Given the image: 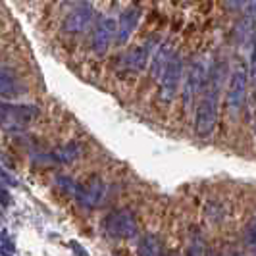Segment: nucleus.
Here are the masks:
<instances>
[{
	"mask_svg": "<svg viewBox=\"0 0 256 256\" xmlns=\"http://www.w3.org/2000/svg\"><path fill=\"white\" fill-rule=\"evenodd\" d=\"M220 83H218V68L212 70V74L208 76V87L204 90V96L200 98V102L196 106V114H194V133L200 139H208L218 122V94H220Z\"/></svg>",
	"mask_w": 256,
	"mask_h": 256,
	"instance_id": "f257e3e1",
	"label": "nucleus"
},
{
	"mask_svg": "<svg viewBox=\"0 0 256 256\" xmlns=\"http://www.w3.org/2000/svg\"><path fill=\"white\" fill-rule=\"evenodd\" d=\"M38 116L35 104H0V126L8 133H22Z\"/></svg>",
	"mask_w": 256,
	"mask_h": 256,
	"instance_id": "f03ea898",
	"label": "nucleus"
},
{
	"mask_svg": "<svg viewBox=\"0 0 256 256\" xmlns=\"http://www.w3.org/2000/svg\"><path fill=\"white\" fill-rule=\"evenodd\" d=\"M137 230V220L131 210H116L102 220V231L112 239H133Z\"/></svg>",
	"mask_w": 256,
	"mask_h": 256,
	"instance_id": "7ed1b4c3",
	"label": "nucleus"
},
{
	"mask_svg": "<svg viewBox=\"0 0 256 256\" xmlns=\"http://www.w3.org/2000/svg\"><path fill=\"white\" fill-rule=\"evenodd\" d=\"M181 74H183L181 56L178 54V52H174L172 58H170V62H168L166 70H164V74H162V77H160V96H162V100L170 102V100L178 94Z\"/></svg>",
	"mask_w": 256,
	"mask_h": 256,
	"instance_id": "20e7f679",
	"label": "nucleus"
},
{
	"mask_svg": "<svg viewBox=\"0 0 256 256\" xmlns=\"http://www.w3.org/2000/svg\"><path fill=\"white\" fill-rule=\"evenodd\" d=\"M244 96H246V72L243 68L233 70L230 77V85H228V96H226V104L231 116H237L241 112L244 104Z\"/></svg>",
	"mask_w": 256,
	"mask_h": 256,
	"instance_id": "39448f33",
	"label": "nucleus"
},
{
	"mask_svg": "<svg viewBox=\"0 0 256 256\" xmlns=\"http://www.w3.org/2000/svg\"><path fill=\"white\" fill-rule=\"evenodd\" d=\"M118 33V22L112 18H102L92 33V52L96 56H104L110 48V42Z\"/></svg>",
	"mask_w": 256,
	"mask_h": 256,
	"instance_id": "423d86ee",
	"label": "nucleus"
},
{
	"mask_svg": "<svg viewBox=\"0 0 256 256\" xmlns=\"http://www.w3.org/2000/svg\"><path fill=\"white\" fill-rule=\"evenodd\" d=\"M77 202L87 208V210H92L96 206H100L104 198V183L100 180H90L87 185H79L76 192Z\"/></svg>",
	"mask_w": 256,
	"mask_h": 256,
	"instance_id": "0eeeda50",
	"label": "nucleus"
},
{
	"mask_svg": "<svg viewBox=\"0 0 256 256\" xmlns=\"http://www.w3.org/2000/svg\"><path fill=\"white\" fill-rule=\"evenodd\" d=\"M92 16H94L92 6H90L89 2H83L66 18L62 29H64L66 33H81V31H85L89 27V24L92 22Z\"/></svg>",
	"mask_w": 256,
	"mask_h": 256,
	"instance_id": "6e6552de",
	"label": "nucleus"
},
{
	"mask_svg": "<svg viewBox=\"0 0 256 256\" xmlns=\"http://www.w3.org/2000/svg\"><path fill=\"white\" fill-rule=\"evenodd\" d=\"M139 20H141V10L135 8V6L128 8L126 12L120 16V20H118V33H116V42L118 44H126L131 38L135 27L139 26Z\"/></svg>",
	"mask_w": 256,
	"mask_h": 256,
	"instance_id": "1a4fd4ad",
	"label": "nucleus"
},
{
	"mask_svg": "<svg viewBox=\"0 0 256 256\" xmlns=\"http://www.w3.org/2000/svg\"><path fill=\"white\" fill-rule=\"evenodd\" d=\"M204 79H206L204 66L200 64V62H196V64L191 68V72H189V76H187V81H185V89H183L185 106H191L192 98L196 96L198 89L204 85Z\"/></svg>",
	"mask_w": 256,
	"mask_h": 256,
	"instance_id": "9d476101",
	"label": "nucleus"
},
{
	"mask_svg": "<svg viewBox=\"0 0 256 256\" xmlns=\"http://www.w3.org/2000/svg\"><path fill=\"white\" fill-rule=\"evenodd\" d=\"M148 54H150V42L144 44V46H137V48L129 50L126 54V58H124V66L128 70H133V72H141L142 68L146 66Z\"/></svg>",
	"mask_w": 256,
	"mask_h": 256,
	"instance_id": "9b49d317",
	"label": "nucleus"
},
{
	"mask_svg": "<svg viewBox=\"0 0 256 256\" xmlns=\"http://www.w3.org/2000/svg\"><path fill=\"white\" fill-rule=\"evenodd\" d=\"M172 54H174V52H172V44H170V42H164V44L156 50V54H154V58H152V66H150V74H152L154 79L162 77L168 62H170V58H172Z\"/></svg>",
	"mask_w": 256,
	"mask_h": 256,
	"instance_id": "f8f14e48",
	"label": "nucleus"
},
{
	"mask_svg": "<svg viewBox=\"0 0 256 256\" xmlns=\"http://www.w3.org/2000/svg\"><path fill=\"white\" fill-rule=\"evenodd\" d=\"M24 92L18 77L10 70H0V96H16Z\"/></svg>",
	"mask_w": 256,
	"mask_h": 256,
	"instance_id": "ddd939ff",
	"label": "nucleus"
},
{
	"mask_svg": "<svg viewBox=\"0 0 256 256\" xmlns=\"http://www.w3.org/2000/svg\"><path fill=\"white\" fill-rule=\"evenodd\" d=\"M81 154V144L76 141L68 142L64 146H60V148H56L54 152H52V160L54 162H58V164H70V162H74L77 156Z\"/></svg>",
	"mask_w": 256,
	"mask_h": 256,
	"instance_id": "4468645a",
	"label": "nucleus"
},
{
	"mask_svg": "<svg viewBox=\"0 0 256 256\" xmlns=\"http://www.w3.org/2000/svg\"><path fill=\"white\" fill-rule=\"evenodd\" d=\"M139 254H148V256H156V254H162L164 248H162V243L156 235H144L139 243Z\"/></svg>",
	"mask_w": 256,
	"mask_h": 256,
	"instance_id": "2eb2a0df",
	"label": "nucleus"
},
{
	"mask_svg": "<svg viewBox=\"0 0 256 256\" xmlns=\"http://www.w3.org/2000/svg\"><path fill=\"white\" fill-rule=\"evenodd\" d=\"M56 185H58L64 192L72 194V196H76L77 187H79V183H76L70 176H56Z\"/></svg>",
	"mask_w": 256,
	"mask_h": 256,
	"instance_id": "dca6fc26",
	"label": "nucleus"
},
{
	"mask_svg": "<svg viewBox=\"0 0 256 256\" xmlns=\"http://www.w3.org/2000/svg\"><path fill=\"white\" fill-rule=\"evenodd\" d=\"M0 254H14L16 252V244L14 241L10 239V235H8V231H4L2 235H0Z\"/></svg>",
	"mask_w": 256,
	"mask_h": 256,
	"instance_id": "f3484780",
	"label": "nucleus"
},
{
	"mask_svg": "<svg viewBox=\"0 0 256 256\" xmlns=\"http://www.w3.org/2000/svg\"><path fill=\"white\" fill-rule=\"evenodd\" d=\"M244 243L248 244L256 252V220L250 222V224L246 226V230H244Z\"/></svg>",
	"mask_w": 256,
	"mask_h": 256,
	"instance_id": "a211bd4d",
	"label": "nucleus"
},
{
	"mask_svg": "<svg viewBox=\"0 0 256 256\" xmlns=\"http://www.w3.org/2000/svg\"><path fill=\"white\" fill-rule=\"evenodd\" d=\"M0 183H4L6 187H18V180L14 178L8 170H4L2 166H0Z\"/></svg>",
	"mask_w": 256,
	"mask_h": 256,
	"instance_id": "6ab92c4d",
	"label": "nucleus"
},
{
	"mask_svg": "<svg viewBox=\"0 0 256 256\" xmlns=\"http://www.w3.org/2000/svg\"><path fill=\"white\" fill-rule=\"evenodd\" d=\"M10 202H12V194H10V191L6 189L4 183H0V204L10 206Z\"/></svg>",
	"mask_w": 256,
	"mask_h": 256,
	"instance_id": "aec40b11",
	"label": "nucleus"
},
{
	"mask_svg": "<svg viewBox=\"0 0 256 256\" xmlns=\"http://www.w3.org/2000/svg\"><path fill=\"white\" fill-rule=\"evenodd\" d=\"M243 10L248 14L250 20H256V0H244Z\"/></svg>",
	"mask_w": 256,
	"mask_h": 256,
	"instance_id": "412c9836",
	"label": "nucleus"
},
{
	"mask_svg": "<svg viewBox=\"0 0 256 256\" xmlns=\"http://www.w3.org/2000/svg\"><path fill=\"white\" fill-rule=\"evenodd\" d=\"M250 77L256 83V40L254 44H252V54H250Z\"/></svg>",
	"mask_w": 256,
	"mask_h": 256,
	"instance_id": "4be33fe9",
	"label": "nucleus"
},
{
	"mask_svg": "<svg viewBox=\"0 0 256 256\" xmlns=\"http://www.w3.org/2000/svg\"><path fill=\"white\" fill-rule=\"evenodd\" d=\"M70 246L74 248V252H76V254H87V250H85L83 246H79L77 241H70Z\"/></svg>",
	"mask_w": 256,
	"mask_h": 256,
	"instance_id": "5701e85b",
	"label": "nucleus"
}]
</instances>
